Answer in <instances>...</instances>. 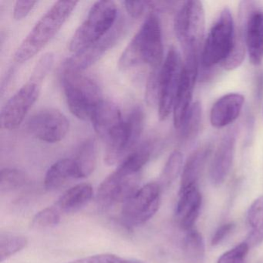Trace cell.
Instances as JSON below:
<instances>
[{"label": "cell", "instance_id": "obj_28", "mask_svg": "<svg viewBox=\"0 0 263 263\" xmlns=\"http://www.w3.org/2000/svg\"><path fill=\"white\" fill-rule=\"evenodd\" d=\"M27 238L21 235L1 234L0 236V261L8 259L12 255L22 251L27 246Z\"/></svg>", "mask_w": 263, "mask_h": 263}, {"label": "cell", "instance_id": "obj_6", "mask_svg": "<svg viewBox=\"0 0 263 263\" xmlns=\"http://www.w3.org/2000/svg\"><path fill=\"white\" fill-rule=\"evenodd\" d=\"M235 28L229 8L223 9L209 30L201 51V64L211 68L226 61L235 44Z\"/></svg>", "mask_w": 263, "mask_h": 263}, {"label": "cell", "instance_id": "obj_33", "mask_svg": "<svg viewBox=\"0 0 263 263\" xmlns=\"http://www.w3.org/2000/svg\"><path fill=\"white\" fill-rule=\"evenodd\" d=\"M53 59L54 58L52 53H46L45 55H44L36 63L33 72L31 73V78L44 82V80L45 79L53 66Z\"/></svg>", "mask_w": 263, "mask_h": 263}, {"label": "cell", "instance_id": "obj_15", "mask_svg": "<svg viewBox=\"0 0 263 263\" xmlns=\"http://www.w3.org/2000/svg\"><path fill=\"white\" fill-rule=\"evenodd\" d=\"M198 60H184L179 87L173 107L174 125L180 130L192 106L194 88L198 75Z\"/></svg>", "mask_w": 263, "mask_h": 263}, {"label": "cell", "instance_id": "obj_37", "mask_svg": "<svg viewBox=\"0 0 263 263\" xmlns=\"http://www.w3.org/2000/svg\"><path fill=\"white\" fill-rule=\"evenodd\" d=\"M36 4V1H16L13 10V17L16 21H21L32 11Z\"/></svg>", "mask_w": 263, "mask_h": 263}, {"label": "cell", "instance_id": "obj_19", "mask_svg": "<svg viewBox=\"0 0 263 263\" xmlns=\"http://www.w3.org/2000/svg\"><path fill=\"white\" fill-rule=\"evenodd\" d=\"M201 203L202 198L198 186L179 192V200L177 204L175 215L181 229L186 232L194 229L199 216Z\"/></svg>", "mask_w": 263, "mask_h": 263}, {"label": "cell", "instance_id": "obj_23", "mask_svg": "<svg viewBox=\"0 0 263 263\" xmlns=\"http://www.w3.org/2000/svg\"><path fill=\"white\" fill-rule=\"evenodd\" d=\"M248 235L246 242L255 247L263 242V195L257 198L247 212Z\"/></svg>", "mask_w": 263, "mask_h": 263}, {"label": "cell", "instance_id": "obj_21", "mask_svg": "<svg viewBox=\"0 0 263 263\" xmlns=\"http://www.w3.org/2000/svg\"><path fill=\"white\" fill-rule=\"evenodd\" d=\"M93 187L87 183H81L64 192L58 199L56 207L60 212L70 213L84 207L93 197Z\"/></svg>", "mask_w": 263, "mask_h": 263}, {"label": "cell", "instance_id": "obj_7", "mask_svg": "<svg viewBox=\"0 0 263 263\" xmlns=\"http://www.w3.org/2000/svg\"><path fill=\"white\" fill-rule=\"evenodd\" d=\"M183 67L184 63L181 54L175 47H172L160 70L158 110L161 121L167 119L173 111L174 103L179 87Z\"/></svg>", "mask_w": 263, "mask_h": 263}, {"label": "cell", "instance_id": "obj_1", "mask_svg": "<svg viewBox=\"0 0 263 263\" xmlns=\"http://www.w3.org/2000/svg\"><path fill=\"white\" fill-rule=\"evenodd\" d=\"M164 55L162 32L159 18L149 13L138 33L129 43L118 61L120 70H127L141 64L160 68Z\"/></svg>", "mask_w": 263, "mask_h": 263}, {"label": "cell", "instance_id": "obj_38", "mask_svg": "<svg viewBox=\"0 0 263 263\" xmlns=\"http://www.w3.org/2000/svg\"><path fill=\"white\" fill-rule=\"evenodd\" d=\"M122 263H144L142 261H138V260L135 259H125L124 258L123 260Z\"/></svg>", "mask_w": 263, "mask_h": 263}, {"label": "cell", "instance_id": "obj_13", "mask_svg": "<svg viewBox=\"0 0 263 263\" xmlns=\"http://www.w3.org/2000/svg\"><path fill=\"white\" fill-rule=\"evenodd\" d=\"M124 31V24L117 22L115 27L102 39L84 49L65 61L64 69L82 72L99 61L104 53L111 48Z\"/></svg>", "mask_w": 263, "mask_h": 263}, {"label": "cell", "instance_id": "obj_24", "mask_svg": "<svg viewBox=\"0 0 263 263\" xmlns=\"http://www.w3.org/2000/svg\"><path fill=\"white\" fill-rule=\"evenodd\" d=\"M78 171V178H84L91 175L97 165L98 147L93 138L87 140L80 147L73 158Z\"/></svg>", "mask_w": 263, "mask_h": 263}, {"label": "cell", "instance_id": "obj_8", "mask_svg": "<svg viewBox=\"0 0 263 263\" xmlns=\"http://www.w3.org/2000/svg\"><path fill=\"white\" fill-rule=\"evenodd\" d=\"M161 187L158 182H151L123 204L121 217L129 227L141 226L156 214L161 202Z\"/></svg>", "mask_w": 263, "mask_h": 263}, {"label": "cell", "instance_id": "obj_12", "mask_svg": "<svg viewBox=\"0 0 263 263\" xmlns=\"http://www.w3.org/2000/svg\"><path fill=\"white\" fill-rule=\"evenodd\" d=\"M70 128L67 117L56 109H44L35 114L27 122V130L36 139L57 143L65 138Z\"/></svg>", "mask_w": 263, "mask_h": 263}, {"label": "cell", "instance_id": "obj_11", "mask_svg": "<svg viewBox=\"0 0 263 263\" xmlns=\"http://www.w3.org/2000/svg\"><path fill=\"white\" fill-rule=\"evenodd\" d=\"M42 81L30 78L13 97L7 101L1 112V125L6 130L17 128L41 93Z\"/></svg>", "mask_w": 263, "mask_h": 263}, {"label": "cell", "instance_id": "obj_17", "mask_svg": "<svg viewBox=\"0 0 263 263\" xmlns=\"http://www.w3.org/2000/svg\"><path fill=\"white\" fill-rule=\"evenodd\" d=\"M236 135L230 132L226 134L220 141L210 168V179L214 185L222 184L232 168L235 156Z\"/></svg>", "mask_w": 263, "mask_h": 263}, {"label": "cell", "instance_id": "obj_4", "mask_svg": "<svg viewBox=\"0 0 263 263\" xmlns=\"http://www.w3.org/2000/svg\"><path fill=\"white\" fill-rule=\"evenodd\" d=\"M174 28L184 51V60H198L205 28L202 3L197 0L184 2L175 16Z\"/></svg>", "mask_w": 263, "mask_h": 263}, {"label": "cell", "instance_id": "obj_22", "mask_svg": "<svg viewBox=\"0 0 263 263\" xmlns=\"http://www.w3.org/2000/svg\"><path fill=\"white\" fill-rule=\"evenodd\" d=\"M71 179H79L76 165L73 159L64 158L50 166L44 178V186L47 190H56Z\"/></svg>", "mask_w": 263, "mask_h": 263}, {"label": "cell", "instance_id": "obj_10", "mask_svg": "<svg viewBox=\"0 0 263 263\" xmlns=\"http://www.w3.org/2000/svg\"><path fill=\"white\" fill-rule=\"evenodd\" d=\"M144 115L141 107H135L124 119L119 137L111 145L106 147L104 162L107 165L121 163L132 152L142 135Z\"/></svg>", "mask_w": 263, "mask_h": 263}, {"label": "cell", "instance_id": "obj_5", "mask_svg": "<svg viewBox=\"0 0 263 263\" xmlns=\"http://www.w3.org/2000/svg\"><path fill=\"white\" fill-rule=\"evenodd\" d=\"M118 7L114 1H98L92 6L87 19L76 30L69 44L76 53L102 39L115 27Z\"/></svg>", "mask_w": 263, "mask_h": 263}, {"label": "cell", "instance_id": "obj_36", "mask_svg": "<svg viewBox=\"0 0 263 263\" xmlns=\"http://www.w3.org/2000/svg\"><path fill=\"white\" fill-rule=\"evenodd\" d=\"M235 224L232 221L230 222L224 223L221 224L220 227L218 228L213 236H212V240H211V244L212 246H218L221 244L222 241H224L226 238L235 230Z\"/></svg>", "mask_w": 263, "mask_h": 263}, {"label": "cell", "instance_id": "obj_14", "mask_svg": "<svg viewBox=\"0 0 263 263\" xmlns=\"http://www.w3.org/2000/svg\"><path fill=\"white\" fill-rule=\"evenodd\" d=\"M241 14L244 17L245 39L249 61L258 66L263 61V12L252 9V3H242Z\"/></svg>", "mask_w": 263, "mask_h": 263}, {"label": "cell", "instance_id": "obj_29", "mask_svg": "<svg viewBox=\"0 0 263 263\" xmlns=\"http://www.w3.org/2000/svg\"><path fill=\"white\" fill-rule=\"evenodd\" d=\"M201 121V107L199 102L192 104V107L181 126V136L183 139L192 140L198 135Z\"/></svg>", "mask_w": 263, "mask_h": 263}, {"label": "cell", "instance_id": "obj_32", "mask_svg": "<svg viewBox=\"0 0 263 263\" xmlns=\"http://www.w3.org/2000/svg\"><path fill=\"white\" fill-rule=\"evenodd\" d=\"M161 69H152L146 84L145 100L151 106L158 105L159 93V74Z\"/></svg>", "mask_w": 263, "mask_h": 263}, {"label": "cell", "instance_id": "obj_9", "mask_svg": "<svg viewBox=\"0 0 263 263\" xmlns=\"http://www.w3.org/2000/svg\"><path fill=\"white\" fill-rule=\"evenodd\" d=\"M140 174H132L118 166L102 181L97 192L96 201L101 209H106L116 203L124 204L138 192Z\"/></svg>", "mask_w": 263, "mask_h": 263}, {"label": "cell", "instance_id": "obj_20", "mask_svg": "<svg viewBox=\"0 0 263 263\" xmlns=\"http://www.w3.org/2000/svg\"><path fill=\"white\" fill-rule=\"evenodd\" d=\"M211 154L209 145L201 146L190 155L183 167L180 192L198 186L200 177Z\"/></svg>", "mask_w": 263, "mask_h": 263}, {"label": "cell", "instance_id": "obj_16", "mask_svg": "<svg viewBox=\"0 0 263 263\" xmlns=\"http://www.w3.org/2000/svg\"><path fill=\"white\" fill-rule=\"evenodd\" d=\"M124 119L119 107L110 101L103 100L91 119L97 135L106 143V147L116 141L122 130Z\"/></svg>", "mask_w": 263, "mask_h": 263}, {"label": "cell", "instance_id": "obj_25", "mask_svg": "<svg viewBox=\"0 0 263 263\" xmlns=\"http://www.w3.org/2000/svg\"><path fill=\"white\" fill-rule=\"evenodd\" d=\"M183 155L179 151H175L171 154L163 168L158 184L161 189L167 187L177 179L183 170Z\"/></svg>", "mask_w": 263, "mask_h": 263}, {"label": "cell", "instance_id": "obj_31", "mask_svg": "<svg viewBox=\"0 0 263 263\" xmlns=\"http://www.w3.org/2000/svg\"><path fill=\"white\" fill-rule=\"evenodd\" d=\"M249 246L244 241L223 253L217 263H245L249 251Z\"/></svg>", "mask_w": 263, "mask_h": 263}, {"label": "cell", "instance_id": "obj_26", "mask_svg": "<svg viewBox=\"0 0 263 263\" xmlns=\"http://www.w3.org/2000/svg\"><path fill=\"white\" fill-rule=\"evenodd\" d=\"M184 246L186 255L192 261H202L205 252L204 238L195 228L187 231L186 233Z\"/></svg>", "mask_w": 263, "mask_h": 263}, {"label": "cell", "instance_id": "obj_3", "mask_svg": "<svg viewBox=\"0 0 263 263\" xmlns=\"http://www.w3.org/2000/svg\"><path fill=\"white\" fill-rule=\"evenodd\" d=\"M62 85L70 112L83 121H91L103 101L98 84L82 72L64 69Z\"/></svg>", "mask_w": 263, "mask_h": 263}, {"label": "cell", "instance_id": "obj_18", "mask_svg": "<svg viewBox=\"0 0 263 263\" xmlns=\"http://www.w3.org/2000/svg\"><path fill=\"white\" fill-rule=\"evenodd\" d=\"M245 97L230 93L220 98L212 106L210 122L215 128H222L236 121L244 106Z\"/></svg>", "mask_w": 263, "mask_h": 263}, {"label": "cell", "instance_id": "obj_35", "mask_svg": "<svg viewBox=\"0 0 263 263\" xmlns=\"http://www.w3.org/2000/svg\"><path fill=\"white\" fill-rule=\"evenodd\" d=\"M124 7L132 17H141L147 8L150 7V2L147 1H124Z\"/></svg>", "mask_w": 263, "mask_h": 263}, {"label": "cell", "instance_id": "obj_27", "mask_svg": "<svg viewBox=\"0 0 263 263\" xmlns=\"http://www.w3.org/2000/svg\"><path fill=\"white\" fill-rule=\"evenodd\" d=\"M28 181L25 172L15 168H4L0 173L1 193H8L22 187Z\"/></svg>", "mask_w": 263, "mask_h": 263}, {"label": "cell", "instance_id": "obj_2", "mask_svg": "<svg viewBox=\"0 0 263 263\" xmlns=\"http://www.w3.org/2000/svg\"><path fill=\"white\" fill-rule=\"evenodd\" d=\"M78 4L77 1L55 3L21 43L15 53V61L27 62L41 51L59 32Z\"/></svg>", "mask_w": 263, "mask_h": 263}, {"label": "cell", "instance_id": "obj_30", "mask_svg": "<svg viewBox=\"0 0 263 263\" xmlns=\"http://www.w3.org/2000/svg\"><path fill=\"white\" fill-rule=\"evenodd\" d=\"M61 221V212L57 207H47L36 214L32 220L33 229H44L53 227Z\"/></svg>", "mask_w": 263, "mask_h": 263}, {"label": "cell", "instance_id": "obj_34", "mask_svg": "<svg viewBox=\"0 0 263 263\" xmlns=\"http://www.w3.org/2000/svg\"><path fill=\"white\" fill-rule=\"evenodd\" d=\"M124 258L110 253L98 254L78 258L66 263H122Z\"/></svg>", "mask_w": 263, "mask_h": 263}]
</instances>
